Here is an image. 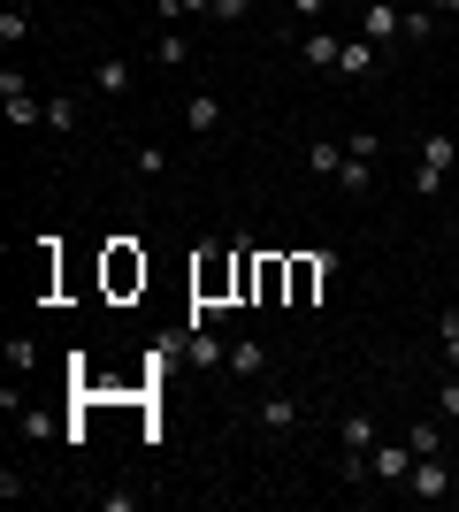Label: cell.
<instances>
[{
  "instance_id": "cell-7",
  "label": "cell",
  "mask_w": 459,
  "mask_h": 512,
  "mask_svg": "<svg viewBox=\"0 0 459 512\" xmlns=\"http://www.w3.org/2000/svg\"><path fill=\"white\" fill-rule=\"evenodd\" d=\"M329 276H337V253H299V260H291V299L284 306H306Z\"/></svg>"
},
{
  "instance_id": "cell-24",
  "label": "cell",
  "mask_w": 459,
  "mask_h": 512,
  "mask_svg": "<svg viewBox=\"0 0 459 512\" xmlns=\"http://www.w3.org/2000/svg\"><path fill=\"white\" fill-rule=\"evenodd\" d=\"M322 8H329V0H284V23H291V31H314Z\"/></svg>"
},
{
  "instance_id": "cell-2",
  "label": "cell",
  "mask_w": 459,
  "mask_h": 512,
  "mask_svg": "<svg viewBox=\"0 0 459 512\" xmlns=\"http://www.w3.org/2000/svg\"><path fill=\"white\" fill-rule=\"evenodd\" d=\"M459 169V146H452V130H429V138H421V153H414V184H406V192L414 199H437L444 192V176Z\"/></svg>"
},
{
  "instance_id": "cell-18",
  "label": "cell",
  "mask_w": 459,
  "mask_h": 512,
  "mask_svg": "<svg viewBox=\"0 0 459 512\" xmlns=\"http://www.w3.org/2000/svg\"><path fill=\"white\" fill-rule=\"evenodd\" d=\"M444 490H452L444 459H414V482H406V497H444Z\"/></svg>"
},
{
  "instance_id": "cell-27",
  "label": "cell",
  "mask_w": 459,
  "mask_h": 512,
  "mask_svg": "<svg viewBox=\"0 0 459 512\" xmlns=\"http://www.w3.org/2000/svg\"><path fill=\"white\" fill-rule=\"evenodd\" d=\"M39 130H54V138H62V130H77V107L54 92V100H46V123H39Z\"/></svg>"
},
{
  "instance_id": "cell-1",
  "label": "cell",
  "mask_w": 459,
  "mask_h": 512,
  "mask_svg": "<svg viewBox=\"0 0 459 512\" xmlns=\"http://www.w3.org/2000/svg\"><path fill=\"white\" fill-rule=\"evenodd\" d=\"M238 276H245V245H207V253L192 260V321H215V314H230V306H245Z\"/></svg>"
},
{
  "instance_id": "cell-33",
  "label": "cell",
  "mask_w": 459,
  "mask_h": 512,
  "mask_svg": "<svg viewBox=\"0 0 459 512\" xmlns=\"http://www.w3.org/2000/svg\"><path fill=\"white\" fill-rule=\"evenodd\" d=\"M437 413H444V421H459V375H444V390H437Z\"/></svg>"
},
{
  "instance_id": "cell-31",
  "label": "cell",
  "mask_w": 459,
  "mask_h": 512,
  "mask_svg": "<svg viewBox=\"0 0 459 512\" xmlns=\"http://www.w3.org/2000/svg\"><path fill=\"white\" fill-rule=\"evenodd\" d=\"M8 367H16V375H23V367H39V344H31V337H8Z\"/></svg>"
},
{
  "instance_id": "cell-17",
  "label": "cell",
  "mask_w": 459,
  "mask_h": 512,
  "mask_svg": "<svg viewBox=\"0 0 459 512\" xmlns=\"http://www.w3.org/2000/svg\"><path fill=\"white\" fill-rule=\"evenodd\" d=\"M306 169L322 176V184H337V169H345V138H314V146H306Z\"/></svg>"
},
{
  "instance_id": "cell-15",
  "label": "cell",
  "mask_w": 459,
  "mask_h": 512,
  "mask_svg": "<svg viewBox=\"0 0 459 512\" xmlns=\"http://www.w3.org/2000/svg\"><path fill=\"white\" fill-rule=\"evenodd\" d=\"M153 62H161V69H184V62H192V31H184V23H161V39H153Z\"/></svg>"
},
{
  "instance_id": "cell-11",
  "label": "cell",
  "mask_w": 459,
  "mask_h": 512,
  "mask_svg": "<svg viewBox=\"0 0 459 512\" xmlns=\"http://www.w3.org/2000/svg\"><path fill=\"white\" fill-rule=\"evenodd\" d=\"M375 436H383V421H375L368 406H352L345 421H337V444H345V451H375Z\"/></svg>"
},
{
  "instance_id": "cell-26",
  "label": "cell",
  "mask_w": 459,
  "mask_h": 512,
  "mask_svg": "<svg viewBox=\"0 0 459 512\" xmlns=\"http://www.w3.org/2000/svg\"><path fill=\"white\" fill-rule=\"evenodd\" d=\"M429 31H437V8H429V0H421V8H406V46H421Z\"/></svg>"
},
{
  "instance_id": "cell-22",
  "label": "cell",
  "mask_w": 459,
  "mask_h": 512,
  "mask_svg": "<svg viewBox=\"0 0 459 512\" xmlns=\"http://www.w3.org/2000/svg\"><path fill=\"white\" fill-rule=\"evenodd\" d=\"M437 352H444V375L459 367V306H444V321H437Z\"/></svg>"
},
{
  "instance_id": "cell-9",
  "label": "cell",
  "mask_w": 459,
  "mask_h": 512,
  "mask_svg": "<svg viewBox=\"0 0 459 512\" xmlns=\"http://www.w3.org/2000/svg\"><path fill=\"white\" fill-rule=\"evenodd\" d=\"M253 299H261V306H284L291 299V260L284 253H261V260H253Z\"/></svg>"
},
{
  "instance_id": "cell-12",
  "label": "cell",
  "mask_w": 459,
  "mask_h": 512,
  "mask_svg": "<svg viewBox=\"0 0 459 512\" xmlns=\"http://www.w3.org/2000/svg\"><path fill=\"white\" fill-rule=\"evenodd\" d=\"M92 92H100V100H123V92H131V62H123V54H100V62H92Z\"/></svg>"
},
{
  "instance_id": "cell-25",
  "label": "cell",
  "mask_w": 459,
  "mask_h": 512,
  "mask_svg": "<svg viewBox=\"0 0 459 512\" xmlns=\"http://www.w3.org/2000/svg\"><path fill=\"white\" fill-rule=\"evenodd\" d=\"M153 8H161V23H192V16H207L215 0H153Z\"/></svg>"
},
{
  "instance_id": "cell-3",
  "label": "cell",
  "mask_w": 459,
  "mask_h": 512,
  "mask_svg": "<svg viewBox=\"0 0 459 512\" xmlns=\"http://www.w3.org/2000/svg\"><path fill=\"white\" fill-rule=\"evenodd\" d=\"M368 482H383V490H406V482H414V444H406V436H375V451H368Z\"/></svg>"
},
{
  "instance_id": "cell-21",
  "label": "cell",
  "mask_w": 459,
  "mask_h": 512,
  "mask_svg": "<svg viewBox=\"0 0 459 512\" xmlns=\"http://www.w3.org/2000/svg\"><path fill=\"white\" fill-rule=\"evenodd\" d=\"M406 444H414V459H444V428L437 421H414V428H406Z\"/></svg>"
},
{
  "instance_id": "cell-8",
  "label": "cell",
  "mask_w": 459,
  "mask_h": 512,
  "mask_svg": "<svg viewBox=\"0 0 459 512\" xmlns=\"http://www.w3.org/2000/svg\"><path fill=\"white\" fill-rule=\"evenodd\" d=\"M138 283H146V253L115 237V245H108V291H115V299H131Z\"/></svg>"
},
{
  "instance_id": "cell-20",
  "label": "cell",
  "mask_w": 459,
  "mask_h": 512,
  "mask_svg": "<svg viewBox=\"0 0 459 512\" xmlns=\"http://www.w3.org/2000/svg\"><path fill=\"white\" fill-rule=\"evenodd\" d=\"M222 367H230V375H261V367H268V352H261V344H253V337H238V344H230V360H222Z\"/></svg>"
},
{
  "instance_id": "cell-30",
  "label": "cell",
  "mask_w": 459,
  "mask_h": 512,
  "mask_svg": "<svg viewBox=\"0 0 459 512\" xmlns=\"http://www.w3.org/2000/svg\"><path fill=\"white\" fill-rule=\"evenodd\" d=\"M16 428H23V436H31V444H39V436H54V421H46L39 406H16Z\"/></svg>"
},
{
  "instance_id": "cell-19",
  "label": "cell",
  "mask_w": 459,
  "mask_h": 512,
  "mask_svg": "<svg viewBox=\"0 0 459 512\" xmlns=\"http://www.w3.org/2000/svg\"><path fill=\"white\" fill-rule=\"evenodd\" d=\"M337 192H345V199L375 192V161H352V153H345V169H337Z\"/></svg>"
},
{
  "instance_id": "cell-34",
  "label": "cell",
  "mask_w": 459,
  "mask_h": 512,
  "mask_svg": "<svg viewBox=\"0 0 459 512\" xmlns=\"http://www.w3.org/2000/svg\"><path fill=\"white\" fill-rule=\"evenodd\" d=\"M429 8H437V16H459V0H429Z\"/></svg>"
},
{
  "instance_id": "cell-32",
  "label": "cell",
  "mask_w": 459,
  "mask_h": 512,
  "mask_svg": "<svg viewBox=\"0 0 459 512\" xmlns=\"http://www.w3.org/2000/svg\"><path fill=\"white\" fill-rule=\"evenodd\" d=\"M207 16H215V23H245V16H253V0H215Z\"/></svg>"
},
{
  "instance_id": "cell-23",
  "label": "cell",
  "mask_w": 459,
  "mask_h": 512,
  "mask_svg": "<svg viewBox=\"0 0 459 512\" xmlns=\"http://www.w3.org/2000/svg\"><path fill=\"white\" fill-rule=\"evenodd\" d=\"M31 39V8H0V46H23Z\"/></svg>"
},
{
  "instance_id": "cell-29",
  "label": "cell",
  "mask_w": 459,
  "mask_h": 512,
  "mask_svg": "<svg viewBox=\"0 0 459 512\" xmlns=\"http://www.w3.org/2000/svg\"><path fill=\"white\" fill-rule=\"evenodd\" d=\"M131 169H138V176H169V153H161V146H138Z\"/></svg>"
},
{
  "instance_id": "cell-4",
  "label": "cell",
  "mask_w": 459,
  "mask_h": 512,
  "mask_svg": "<svg viewBox=\"0 0 459 512\" xmlns=\"http://www.w3.org/2000/svg\"><path fill=\"white\" fill-rule=\"evenodd\" d=\"M0 107H8V123H16V130H39L46 123V100L23 85V69H0Z\"/></svg>"
},
{
  "instance_id": "cell-6",
  "label": "cell",
  "mask_w": 459,
  "mask_h": 512,
  "mask_svg": "<svg viewBox=\"0 0 459 512\" xmlns=\"http://www.w3.org/2000/svg\"><path fill=\"white\" fill-rule=\"evenodd\" d=\"M360 39H375L383 54H391V46H406V8H391V0H368V8H360Z\"/></svg>"
},
{
  "instance_id": "cell-14",
  "label": "cell",
  "mask_w": 459,
  "mask_h": 512,
  "mask_svg": "<svg viewBox=\"0 0 459 512\" xmlns=\"http://www.w3.org/2000/svg\"><path fill=\"white\" fill-rule=\"evenodd\" d=\"M184 130H192V138H215L222 130V100L215 92H192V100H184Z\"/></svg>"
},
{
  "instance_id": "cell-16",
  "label": "cell",
  "mask_w": 459,
  "mask_h": 512,
  "mask_svg": "<svg viewBox=\"0 0 459 512\" xmlns=\"http://www.w3.org/2000/svg\"><path fill=\"white\" fill-rule=\"evenodd\" d=\"M184 352H192V367H222V360H230V344H222L215 329H207V321H192V337H184Z\"/></svg>"
},
{
  "instance_id": "cell-28",
  "label": "cell",
  "mask_w": 459,
  "mask_h": 512,
  "mask_svg": "<svg viewBox=\"0 0 459 512\" xmlns=\"http://www.w3.org/2000/svg\"><path fill=\"white\" fill-rule=\"evenodd\" d=\"M345 153H352V161H383V138H375V130H352Z\"/></svg>"
},
{
  "instance_id": "cell-13",
  "label": "cell",
  "mask_w": 459,
  "mask_h": 512,
  "mask_svg": "<svg viewBox=\"0 0 459 512\" xmlns=\"http://www.w3.org/2000/svg\"><path fill=\"white\" fill-rule=\"evenodd\" d=\"M337 54H345V39H337V31H299V62H306V69H337Z\"/></svg>"
},
{
  "instance_id": "cell-5",
  "label": "cell",
  "mask_w": 459,
  "mask_h": 512,
  "mask_svg": "<svg viewBox=\"0 0 459 512\" xmlns=\"http://www.w3.org/2000/svg\"><path fill=\"white\" fill-rule=\"evenodd\" d=\"M299 421H306V398H299V390H268L261 413H253V428H261V436H291Z\"/></svg>"
},
{
  "instance_id": "cell-10",
  "label": "cell",
  "mask_w": 459,
  "mask_h": 512,
  "mask_svg": "<svg viewBox=\"0 0 459 512\" xmlns=\"http://www.w3.org/2000/svg\"><path fill=\"white\" fill-rule=\"evenodd\" d=\"M391 62L375 39H345V54H337V77H375V69Z\"/></svg>"
}]
</instances>
